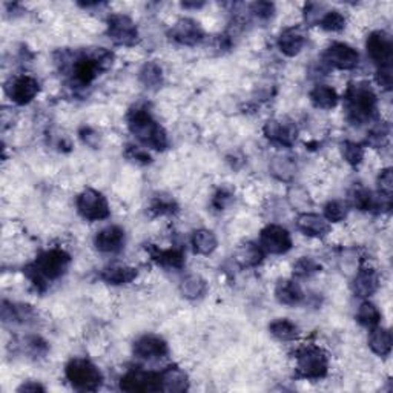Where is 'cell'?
<instances>
[{
	"label": "cell",
	"instance_id": "28",
	"mask_svg": "<svg viewBox=\"0 0 393 393\" xmlns=\"http://www.w3.org/2000/svg\"><path fill=\"white\" fill-rule=\"evenodd\" d=\"M152 259L157 264L170 269H181L185 266V255L179 249H154Z\"/></svg>",
	"mask_w": 393,
	"mask_h": 393
},
{
	"label": "cell",
	"instance_id": "20",
	"mask_svg": "<svg viewBox=\"0 0 393 393\" xmlns=\"http://www.w3.org/2000/svg\"><path fill=\"white\" fill-rule=\"evenodd\" d=\"M306 45V37L301 33L300 28H286L278 37V49L287 57H295L298 55Z\"/></svg>",
	"mask_w": 393,
	"mask_h": 393
},
{
	"label": "cell",
	"instance_id": "30",
	"mask_svg": "<svg viewBox=\"0 0 393 393\" xmlns=\"http://www.w3.org/2000/svg\"><path fill=\"white\" fill-rule=\"evenodd\" d=\"M138 79L147 89H158L163 85V69L156 62H147L138 73Z\"/></svg>",
	"mask_w": 393,
	"mask_h": 393
},
{
	"label": "cell",
	"instance_id": "19",
	"mask_svg": "<svg viewBox=\"0 0 393 393\" xmlns=\"http://www.w3.org/2000/svg\"><path fill=\"white\" fill-rule=\"evenodd\" d=\"M160 375V390L163 392H185L189 387V378L183 369L179 366L166 367Z\"/></svg>",
	"mask_w": 393,
	"mask_h": 393
},
{
	"label": "cell",
	"instance_id": "40",
	"mask_svg": "<svg viewBox=\"0 0 393 393\" xmlns=\"http://www.w3.org/2000/svg\"><path fill=\"white\" fill-rule=\"evenodd\" d=\"M389 134H390V131H389V126L387 125H378L376 128H374L370 131V134H369V143L372 146H383L385 142H387V138H389Z\"/></svg>",
	"mask_w": 393,
	"mask_h": 393
},
{
	"label": "cell",
	"instance_id": "4",
	"mask_svg": "<svg viewBox=\"0 0 393 393\" xmlns=\"http://www.w3.org/2000/svg\"><path fill=\"white\" fill-rule=\"evenodd\" d=\"M65 376L75 390L82 392H95L100 389L103 383L100 369L85 358H73L66 364Z\"/></svg>",
	"mask_w": 393,
	"mask_h": 393
},
{
	"label": "cell",
	"instance_id": "5",
	"mask_svg": "<svg viewBox=\"0 0 393 393\" xmlns=\"http://www.w3.org/2000/svg\"><path fill=\"white\" fill-rule=\"evenodd\" d=\"M297 372L304 380H321L329 372V358L322 349L306 346L297 352Z\"/></svg>",
	"mask_w": 393,
	"mask_h": 393
},
{
	"label": "cell",
	"instance_id": "36",
	"mask_svg": "<svg viewBox=\"0 0 393 393\" xmlns=\"http://www.w3.org/2000/svg\"><path fill=\"white\" fill-rule=\"evenodd\" d=\"M177 208L175 200L167 195H157L151 203V210L156 215H171L177 212Z\"/></svg>",
	"mask_w": 393,
	"mask_h": 393
},
{
	"label": "cell",
	"instance_id": "21",
	"mask_svg": "<svg viewBox=\"0 0 393 393\" xmlns=\"http://www.w3.org/2000/svg\"><path fill=\"white\" fill-rule=\"evenodd\" d=\"M137 275H138V272L136 268H131V266H126V264H112L102 271L100 278L107 284L123 286V284H129L134 282Z\"/></svg>",
	"mask_w": 393,
	"mask_h": 393
},
{
	"label": "cell",
	"instance_id": "8",
	"mask_svg": "<svg viewBox=\"0 0 393 393\" xmlns=\"http://www.w3.org/2000/svg\"><path fill=\"white\" fill-rule=\"evenodd\" d=\"M262 249L272 255H283L292 249V237L289 230L280 226V224H268L259 232V241Z\"/></svg>",
	"mask_w": 393,
	"mask_h": 393
},
{
	"label": "cell",
	"instance_id": "39",
	"mask_svg": "<svg viewBox=\"0 0 393 393\" xmlns=\"http://www.w3.org/2000/svg\"><path fill=\"white\" fill-rule=\"evenodd\" d=\"M378 189H380V195L385 200L392 199V191H393V175L392 170H383L378 175Z\"/></svg>",
	"mask_w": 393,
	"mask_h": 393
},
{
	"label": "cell",
	"instance_id": "46",
	"mask_svg": "<svg viewBox=\"0 0 393 393\" xmlns=\"http://www.w3.org/2000/svg\"><path fill=\"white\" fill-rule=\"evenodd\" d=\"M181 6H183V8H201V6H205V3L203 2H200V3H189V2H185V3H181Z\"/></svg>",
	"mask_w": 393,
	"mask_h": 393
},
{
	"label": "cell",
	"instance_id": "10",
	"mask_svg": "<svg viewBox=\"0 0 393 393\" xmlns=\"http://www.w3.org/2000/svg\"><path fill=\"white\" fill-rule=\"evenodd\" d=\"M366 48L370 60L375 63L378 69L392 68L393 45H392V37L387 33L384 31L372 33L367 37Z\"/></svg>",
	"mask_w": 393,
	"mask_h": 393
},
{
	"label": "cell",
	"instance_id": "23",
	"mask_svg": "<svg viewBox=\"0 0 393 393\" xmlns=\"http://www.w3.org/2000/svg\"><path fill=\"white\" fill-rule=\"evenodd\" d=\"M369 347L372 352L378 356H389L392 352V346H393V338H392V332L389 329L384 327H372V332L369 333Z\"/></svg>",
	"mask_w": 393,
	"mask_h": 393
},
{
	"label": "cell",
	"instance_id": "44",
	"mask_svg": "<svg viewBox=\"0 0 393 393\" xmlns=\"http://www.w3.org/2000/svg\"><path fill=\"white\" fill-rule=\"evenodd\" d=\"M376 83L384 91H389L392 88V68H383L378 69L376 73Z\"/></svg>",
	"mask_w": 393,
	"mask_h": 393
},
{
	"label": "cell",
	"instance_id": "42",
	"mask_svg": "<svg viewBox=\"0 0 393 393\" xmlns=\"http://www.w3.org/2000/svg\"><path fill=\"white\" fill-rule=\"evenodd\" d=\"M232 201H234V195L230 194V192H228L226 189H221V191H219V192L215 194L212 205L219 210H224Z\"/></svg>",
	"mask_w": 393,
	"mask_h": 393
},
{
	"label": "cell",
	"instance_id": "38",
	"mask_svg": "<svg viewBox=\"0 0 393 393\" xmlns=\"http://www.w3.org/2000/svg\"><path fill=\"white\" fill-rule=\"evenodd\" d=\"M250 12L257 20L268 22V20L273 17V14H275V5L271 2H255L250 5Z\"/></svg>",
	"mask_w": 393,
	"mask_h": 393
},
{
	"label": "cell",
	"instance_id": "3",
	"mask_svg": "<svg viewBox=\"0 0 393 393\" xmlns=\"http://www.w3.org/2000/svg\"><path fill=\"white\" fill-rule=\"evenodd\" d=\"M346 114L350 123L363 125L376 114V94L367 83H355L346 93Z\"/></svg>",
	"mask_w": 393,
	"mask_h": 393
},
{
	"label": "cell",
	"instance_id": "25",
	"mask_svg": "<svg viewBox=\"0 0 393 393\" xmlns=\"http://www.w3.org/2000/svg\"><path fill=\"white\" fill-rule=\"evenodd\" d=\"M309 98L315 108L318 109H333L336 104H338V93H336L335 88L329 86V85H317L309 94Z\"/></svg>",
	"mask_w": 393,
	"mask_h": 393
},
{
	"label": "cell",
	"instance_id": "16",
	"mask_svg": "<svg viewBox=\"0 0 393 393\" xmlns=\"http://www.w3.org/2000/svg\"><path fill=\"white\" fill-rule=\"evenodd\" d=\"M126 235L125 230L118 226H107L98 230L94 244L98 252L102 254H117L125 248Z\"/></svg>",
	"mask_w": 393,
	"mask_h": 393
},
{
	"label": "cell",
	"instance_id": "35",
	"mask_svg": "<svg viewBox=\"0 0 393 393\" xmlns=\"http://www.w3.org/2000/svg\"><path fill=\"white\" fill-rule=\"evenodd\" d=\"M341 156L350 166H358L364 158V147L355 142H344L341 145Z\"/></svg>",
	"mask_w": 393,
	"mask_h": 393
},
{
	"label": "cell",
	"instance_id": "17",
	"mask_svg": "<svg viewBox=\"0 0 393 393\" xmlns=\"http://www.w3.org/2000/svg\"><path fill=\"white\" fill-rule=\"evenodd\" d=\"M297 228L301 234L311 238H325L331 232V223L325 217L312 212H303L298 215Z\"/></svg>",
	"mask_w": 393,
	"mask_h": 393
},
{
	"label": "cell",
	"instance_id": "29",
	"mask_svg": "<svg viewBox=\"0 0 393 393\" xmlns=\"http://www.w3.org/2000/svg\"><path fill=\"white\" fill-rule=\"evenodd\" d=\"M208 291L206 280L196 273H191L188 275L180 284V292L188 300H199Z\"/></svg>",
	"mask_w": 393,
	"mask_h": 393
},
{
	"label": "cell",
	"instance_id": "43",
	"mask_svg": "<svg viewBox=\"0 0 393 393\" xmlns=\"http://www.w3.org/2000/svg\"><path fill=\"white\" fill-rule=\"evenodd\" d=\"M129 149L128 152H126V156H128L131 160H134V161H140V163H149L151 161V157H149V154L145 152L142 147H138V146H128Z\"/></svg>",
	"mask_w": 393,
	"mask_h": 393
},
{
	"label": "cell",
	"instance_id": "45",
	"mask_svg": "<svg viewBox=\"0 0 393 393\" xmlns=\"http://www.w3.org/2000/svg\"><path fill=\"white\" fill-rule=\"evenodd\" d=\"M44 390H45L44 385L33 381H28L19 387V392H44Z\"/></svg>",
	"mask_w": 393,
	"mask_h": 393
},
{
	"label": "cell",
	"instance_id": "1",
	"mask_svg": "<svg viewBox=\"0 0 393 393\" xmlns=\"http://www.w3.org/2000/svg\"><path fill=\"white\" fill-rule=\"evenodd\" d=\"M128 128L140 143L156 151H165L170 142L165 129L154 120L149 111L145 108L131 109L128 114Z\"/></svg>",
	"mask_w": 393,
	"mask_h": 393
},
{
	"label": "cell",
	"instance_id": "15",
	"mask_svg": "<svg viewBox=\"0 0 393 393\" xmlns=\"http://www.w3.org/2000/svg\"><path fill=\"white\" fill-rule=\"evenodd\" d=\"M167 342L158 335H143L134 342V355L140 360L156 361L167 355Z\"/></svg>",
	"mask_w": 393,
	"mask_h": 393
},
{
	"label": "cell",
	"instance_id": "41",
	"mask_svg": "<svg viewBox=\"0 0 393 393\" xmlns=\"http://www.w3.org/2000/svg\"><path fill=\"white\" fill-rule=\"evenodd\" d=\"M321 11H322V5H320V3H309V5H306V8H304L306 22L318 25L320 19L322 17V14H325V12H321Z\"/></svg>",
	"mask_w": 393,
	"mask_h": 393
},
{
	"label": "cell",
	"instance_id": "13",
	"mask_svg": "<svg viewBox=\"0 0 393 393\" xmlns=\"http://www.w3.org/2000/svg\"><path fill=\"white\" fill-rule=\"evenodd\" d=\"M170 36L180 45L195 46L205 39V31H203L201 25L196 20L183 17L174 24Z\"/></svg>",
	"mask_w": 393,
	"mask_h": 393
},
{
	"label": "cell",
	"instance_id": "24",
	"mask_svg": "<svg viewBox=\"0 0 393 393\" xmlns=\"http://www.w3.org/2000/svg\"><path fill=\"white\" fill-rule=\"evenodd\" d=\"M264 258V250L257 243H243L235 252V259L241 268H255Z\"/></svg>",
	"mask_w": 393,
	"mask_h": 393
},
{
	"label": "cell",
	"instance_id": "31",
	"mask_svg": "<svg viewBox=\"0 0 393 393\" xmlns=\"http://www.w3.org/2000/svg\"><path fill=\"white\" fill-rule=\"evenodd\" d=\"M356 321L364 327H369V329L376 327L381 321L380 309H378L374 303H370V301H363L360 307H358Z\"/></svg>",
	"mask_w": 393,
	"mask_h": 393
},
{
	"label": "cell",
	"instance_id": "7",
	"mask_svg": "<svg viewBox=\"0 0 393 393\" xmlns=\"http://www.w3.org/2000/svg\"><path fill=\"white\" fill-rule=\"evenodd\" d=\"M108 36L118 46H134L138 42V30L134 20L126 14H111Z\"/></svg>",
	"mask_w": 393,
	"mask_h": 393
},
{
	"label": "cell",
	"instance_id": "2",
	"mask_svg": "<svg viewBox=\"0 0 393 393\" xmlns=\"http://www.w3.org/2000/svg\"><path fill=\"white\" fill-rule=\"evenodd\" d=\"M69 264H71V255L63 249H48L36 258L31 266H28V275L34 284H48L65 275Z\"/></svg>",
	"mask_w": 393,
	"mask_h": 393
},
{
	"label": "cell",
	"instance_id": "32",
	"mask_svg": "<svg viewBox=\"0 0 393 393\" xmlns=\"http://www.w3.org/2000/svg\"><path fill=\"white\" fill-rule=\"evenodd\" d=\"M346 24H347L346 16H344L341 11L331 10L322 14L318 26L327 33H340L346 28Z\"/></svg>",
	"mask_w": 393,
	"mask_h": 393
},
{
	"label": "cell",
	"instance_id": "14",
	"mask_svg": "<svg viewBox=\"0 0 393 393\" xmlns=\"http://www.w3.org/2000/svg\"><path fill=\"white\" fill-rule=\"evenodd\" d=\"M40 91L39 82L31 75H19L11 82L8 86V95L12 103L19 104V107H25V104L31 103L34 98L37 97Z\"/></svg>",
	"mask_w": 393,
	"mask_h": 393
},
{
	"label": "cell",
	"instance_id": "34",
	"mask_svg": "<svg viewBox=\"0 0 393 393\" xmlns=\"http://www.w3.org/2000/svg\"><path fill=\"white\" fill-rule=\"evenodd\" d=\"M321 272V264L312 257H301L293 264V275L298 278H309Z\"/></svg>",
	"mask_w": 393,
	"mask_h": 393
},
{
	"label": "cell",
	"instance_id": "9",
	"mask_svg": "<svg viewBox=\"0 0 393 393\" xmlns=\"http://www.w3.org/2000/svg\"><path fill=\"white\" fill-rule=\"evenodd\" d=\"M322 60L326 65L340 69V71H352L360 65V53L354 46L342 44V42H335L322 54Z\"/></svg>",
	"mask_w": 393,
	"mask_h": 393
},
{
	"label": "cell",
	"instance_id": "26",
	"mask_svg": "<svg viewBox=\"0 0 393 393\" xmlns=\"http://www.w3.org/2000/svg\"><path fill=\"white\" fill-rule=\"evenodd\" d=\"M191 244L196 255H210L219 246V240L212 230L199 229L192 234Z\"/></svg>",
	"mask_w": 393,
	"mask_h": 393
},
{
	"label": "cell",
	"instance_id": "11",
	"mask_svg": "<svg viewBox=\"0 0 393 393\" xmlns=\"http://www.w3.org/2000/svg\"><path fill=\"white\" fill-rule=\"evenodd\" d=\"M264 136L272 143L278 146L291 147L298 136V129L293 122L286 118H272L264 125Z\"/></svg>",
	"mask_w": 393,
	"mask_h": 393
},
{
	"label": "cell",
	"instance_id": "33",
	"mask_svg": "<svg viewBox=\"0 0 393 393\" xmlns=\"http://www.w3.org/2000/svg\"><path fill=\"white\" fill-rule=\"evenodd\" d=\"M347 215H349L347 203H344L341 200L329 201L325 206V214H322V217H325L329 223H341L347 219Z\"/></svg>",
	"mask_w": 393,
	"mask_h": 393
},
{
	"label": "cell",
	"instance_id": "22",
	"mask_svg": "<svg viewBox=\"0 0 393 393\" xmlns=\"http://www.w3.org/2000/svg\"><path fill=\"white\" fill-rule=\"evenodd\" d=\"M275 298L280 304L297 306L304 300V292L295 280H280L275 286Z\"/></svg>",
	"mask_w": 393,
	"mask_h": 393
},
{
	"label": "cell",
	"instance_id": "37",
	"mask_svg": "<svg viewBox=\"0 0 393 393\" xmlns=\"http://www.w3.org/2000/svg\"><path fill=\"white\" fill-rule=\"evenodd\" d=\"M352 203L356 209L360 210H370L375 208V199L369 189L358 188L352 194Z\"/></svg>",
	"mask_w": 393,
	"mask_h": 393
},
{
	"label": "cell",
	"instance_id": "18",
	"mask_svg": "<svg viewBox=\"0 0 393 393\" xmlns=\"http://www.w3.org/2000/svg\"><path fill=\"white\" fill-rule=\"evenodd\" d=\"M354 293L360 298H370L380 289V277L372 268H361L356 272L352 284Z\"/></svg>",
	"mask_w": 393,
	"mask_h": 393
},
{
	"label": "cell",
	"instance_id": "6",
	"mask_svg": "<svg viewBox=\"0 0 393 393\" xmlns=\"http://www.w3.org/2000/svg\"><path fill=\"white\" fill-rule=\"evenodd\" d=\"M75 206L77 212L88 221H100L108 219L111 214L107 196L95 189H85L77 195Z\"/></svg>",
	"mask_w": 393,
	"mask_h": 393
},
{
	"label": "cell",
	"instance_id": "27",
	"mask_svg": "<svg viewBox=\"0 0 393 393\" xmlns=\"http://www.w3.org/2000/svg\"><path fill=\"white\" fill-rule=\"evenodd\" d=\"M269 332L275 340L287 342V341H293L298 338L300 329L291 320L278 318L275 321H272L269 325Z\"/></svg>",
	"mask_w": 393,
	"mask_h": 393
},
{
	"label": "cell",
	"instance_id": "12",
	"mask_svg": "<svg viewBox=\"0 0 393 393\" xmlns=\"http://www.w3.org/2000/svg\"><path fill=\"white\" fill-rule=\"evenodd\" d=\"M120 389L125 392H157L160 390V375L138 369L129 370L122 376Z\"/></svg>",
	"mask_w": 393,
	"mask_h": 393
}]
</instances>
